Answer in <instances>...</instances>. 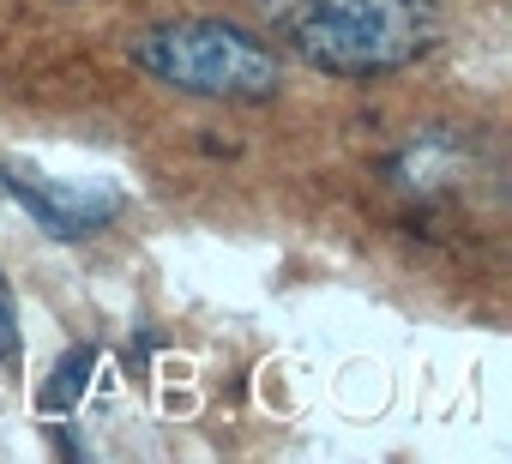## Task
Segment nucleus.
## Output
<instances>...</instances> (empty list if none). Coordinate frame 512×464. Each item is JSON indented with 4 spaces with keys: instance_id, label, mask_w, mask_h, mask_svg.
I'll return each instance as SVG.
<instances>
[{
    "instance_id": "nucleus-1",
    "label": "nucleus",
    "mask_w": 512,
    "mask_h": 464,
    "mask_svg": "<svg viewBox=\"0 0 512 464\" xmlns=\"http://www.w3.org/2000/svg\"><path fill=\"white\" fill-rule=\"evenodd\" d=\"M272 31L332 79H380L434 43L428 0H266Z\"/></svg>"
},
{
    "instance_id": "nucleus-2",
    "label": "nucleus",
    "mask_w": 512,
    "mask_h": 464,
    "mask_svg": "<svg viewBox=\"0 0 512 464\" xmlns=\"http://www.w3.org/2000/svg\"><path fill=\"white\" fill-rule=\"evenodd\" d=\"M133 61L187 97H217V103H266L278 91V55L223 19H181L157 25L133 43Z\"/></svg>"
},
{
    "instance_id": "nucleus-3",
    "label": "nucleus",
    "mask_w": 512,
    "mask_h": 464,
    "mask_svg": "<svg viewBox=\"0 0 512 464\" xmlns=\"http://www.w3.org/2000/svg\"><path fill=\"white\" fill-rule=\"evenodd\" d=\"M0 193H13L19 211H31V223L43 229V236L55 242H79V236H97V229H109L121 217V187H73V181H49L37 169H19L7 163L0 169Z\"/></svg>"
},
{
    "instance_id": "nucleus-4",
    "label": "nucleus",
    "mask_w": 512,
    "mask_h": 464,
    "mask_svg": "<svg viewBox=\"0 0 512 464\" xmlns=\"http://www.w3.org/2000/svg\"><path fill=\"white\" fill-rule=\"evenodd\" d=\"M91 374H97V350H91V344L67 350V356L55 362V374L43 380V392H37V410H43V416H67V410H79V398H85Z\"/></svg>"
},
{
    "instance_id": "nucleus-5",
    "label": "nucleus",
    "mask_w": 512,
    "mask_h": 464,
    "mask_svg": "<svg viewBox=\"0 0 512 464\" xmlns=\"http://www.w3.org/2000/svg\"><path fill=\"white\" fill-rule=\"evenodd\" d=\"M0 362L19 368V302H13L7 272H0Z\"/></svg>"
}]
</instances>
